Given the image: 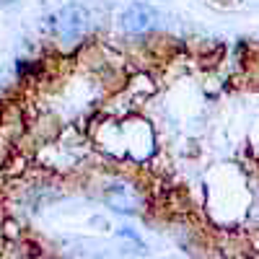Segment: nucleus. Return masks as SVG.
<instances>
[{
    "instance_id": "obj_1",
    "label": "nucleus",
    "mask_w": 259,
    "mask_h": 259,
    "mask_svg": "<svg viewBox=\"0 0 259 259\" xmlns=\"http://www.w3.org/2000/svg\"><path fill=\"white\" fill-rule=\"evenodd\" d=\"M89 29V13L80 6H65L52 16V31L62 41H75Z\"/></svg>"
},
{
    "instance_id": "obj_2",
    "label": "nucleus",
    "mask_w": 259,
    "mask_h": 259,
    "mask_svg": "<svg viewBox=\"0 0 259 259\" xmlns=\"http://www.w3.org/2000/svg\"><path fill=\"white\" fill-rule=\"evenodd\" d=\"M156 11L150 8V6H145V3H133L127 11H124V16H122V24H124V29L130 31V34H145V31H150L156 26Z\"/></svg>"
},
{
    "instance_id": "obj_3",
    "label": "nucleus",
    "mask_w": 259,
    "mask_h": 259,
    "mask_svg": "<svg viewBox=\"0 0 259 259\" xmlns=\"http://www.w3.org/2000/svg\"><path fill=\"white\" fill-rule=\"evenodd\" d=\"M0 3H11V0H0Z\"/></svg>"
}]
</instances>
